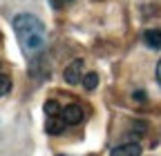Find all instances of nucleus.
<instances>
[{"instance_id":"f257e3e1","label":"nucleus","mask_w":161,"mask_h":156,"mask_svg":"<svg viewBox=\"0 0 161 156\" xmlns=\"http://www.w3.org/2000/svg\"><path fill=\"white\" fill-rule=\"evenodd\" d=\"M11 27L23 51L27 56H40V51L47 45V29L43 20L34 13H16L11 20Z\"/></svg>"},{"instance_id":"f03ea898","label":"nucleus","mask_w":161,"mask_h":156,"mask_svg":"<svg viewBox=\"0 0 161 156\" xmlns=\"http://www.w3.org/2000/svg\"><path fill=\"white\" fill-rule=\"evenodd\" d=\"M83 67H85V63L80 60V58H76V60H72L69 63V67H65V74H63V78H65V83L67 85H78L80 81H83Z\"/></svg>"},{"instance_id":"7ed1b4c3","label":"nucleus","mask_w":161,"mask_h":156,"mask_svg":"<svg viewBox=\"0 0 161 156\" xmlns=\"http://www.w3.org/2000/svg\"><path fill=\"white\" fill-rule=\"evenodd\" d=\"M65 118H63V114L60 116H47V121H45V132L47 134H52V136H56V134H60L65 129Z\"/></svg>"},{"instance_id":"20e7f679","label":"nucleus","mask_w":161,"mask_h":156,"mask_svg":"<svg viewBox=\"0 0 161 156\" xmlns=\"http://www.w3.org/2000/svg\"><path fill=\"white\" fill-rule=\"evenodd\" d=\"M63 118L67 125H78L80 121H83V109H80L78 105H67L63 109Z\"/></svg>"},{"instance_id":"39448f33","label":"nucleus","mask_w":161,"mask_h":156,"mask_svg":"<svg viewBox=\"0 0 161 156\" xmlns=\"http://www.w3.org/2000/svg\"><path fill=\"white\" fill-rule=\"evenodd\" d=\"M110 156H141V145L139 143H125L119 145L110 152Z\"/></svg>"},{"instance_id":"423d86ee","label":"nucleus","mask_w":161,"mask_h":156,"mask_svg":"<svg viewBox=\"0 0 161 156\" xmlns=\"http://www.w3.org/2000/svg\"><path fill=\"white\" fill-rule=\"evenodd\" d=\"M143 43L150 49H161V29H148L143 34Z\"/></svg>"},{"instance_id":"0eeeda50","label":"nucleus","mask_w":161,"mask_h":156,"mask_svg":"<svg viewBox=\"0 0 161 156\" xmlns=\"http://www.w3.org/2000/svg\"><path fill=\"white\" fill-rule=\"evenodd\" d=\"M11 76H7L5 71H0V96H7L11 91Z\"/></svg>"},{"instance_id":"6e6552de","label":"nucleus","mask_w":161,"mask_h":156,"mask_svg":"<svg viewBox=\"0 0 161 156\" xmlns=\"http://www.w3.org/2000/svg\"><path fill=\"white\" fill-rule=\"evenodd\" d=\"M80 83H83V87H85L87 91H92V89H96V85H98V76H96L94 71H90V74L83 76V81H80Z\"/></svg>"},{"instance_id":"1a4fd4ad","label":"nucleus","mask_w":161,"mask_h":156,"mask_svg":"<svg viewBox=\"0 0 161 156\" xmlns=\"http://www.w3.org/2000/svg\"><path fill=\"white\" fill-rule=\"evenodd\" d=\"M45 114H47V116H60V114H63V109H60V105L52 98V101L45 103Z\"/></svg>"},{"instance_id":"9d476101","label":"nucleus","mask_w":161,"mask_h":156,"mask_svg":"<svg viewBox=\"0 0 161 156\" xmlns=\"http://www.w3.org/2000/svg\"><path fill=\"white\" fill-rule=\"evenodd\" d=\"M132 98H134V101H146V94L139 89V91H134V94H132Z\"/></svg>"},{"instance_id":"9b49d317","label":"nucleus","mask_w":161,"mask_h":156,"mask_svg":"<svg viewBox=\"0 0 161 156\" xmlns=\"http://www.w3.org/2000/svg\"><path fill=\"white\" fill-rule=\"evenodd\" d=\"M157 83H159V87H161V60L157 63Z\"/></svg>"},{"instance_id":"f8f14e48","label":"nucleus","mask_w":161,"mask_h":156,"mask_svg":"<svg viewBox=\"0 0 161 156\" xmlns=\"http://www.w3.org/2000/svg\"><path fill=\"white\" fill-rule=\"evenodd\" d=\"M54 7H60V5H65V3H72V0H52Z\"/></svg>"},{"instance_id":"ddd939ff","label":"nucleus","mask_w":161,"mask_h":156,"mask_svg":"<svg viewBox=\"0 0 161 156\" xmlns=\"http://www.w3.org/2000/svg\"><path fill=\"white\" fill-rule=\"evenodd\" d=\"M0 71H3V63H0Z\"/></svg>"},{"instance_id":"4468645a","label":"nucleus","mask_w":161,"mask_h":156,"mask_svg":"<svg viewBox=\"0 0 161 156\" xmlns=\"http://www.w3.org/2000/svg\"><path fill=\"white\" fill-rule=\"evenodd\" d=\"M56 156H65V154H56Z\"/></svg>"}]
</instances>
